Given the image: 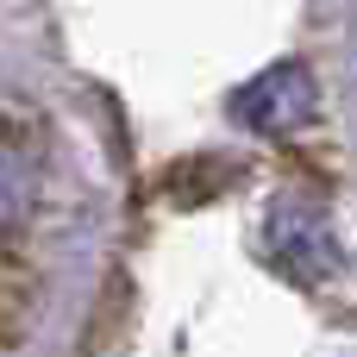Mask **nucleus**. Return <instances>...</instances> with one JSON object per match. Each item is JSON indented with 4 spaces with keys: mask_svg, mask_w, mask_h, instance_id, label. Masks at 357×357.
<instances>
[{
    "mask_svg": "<svg viewBox=\"0 0 357 357\" xmlns=\"http://www.w3.org/2000/svg\"><path fill=\"white\" fill-rule=\"evenodd\" d=\"M238 113H264V119H257L264 132H289V126H301V119L314 113V82H307L301 69H270V75L238 100Z\"/></svg>",
    "mask_w": 357,
    "mask_h": 357,
    "instance_id": "nucleus-1",
    "label": "nucleus"
}]
</instances>
